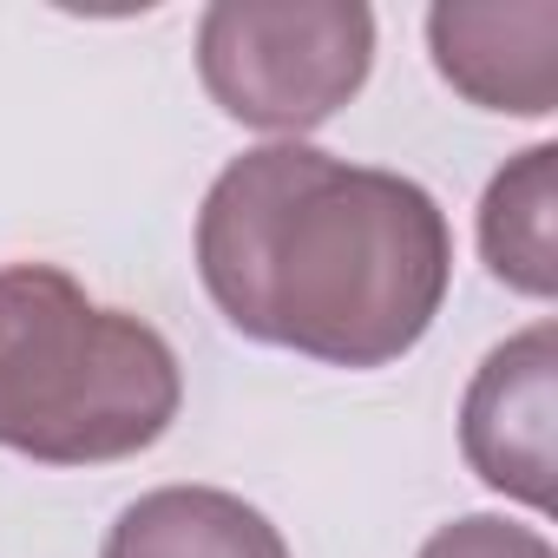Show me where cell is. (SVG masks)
<instances>
[{"label": "cell", "instance_id": "5b68a950", "mask_svg": "<svg viewBox=\"0 0 558 558\" xmlns=\"http://www.w3.org/2000/svg\"><path fill=\"white\" fill-rule=\"evenodd\" d=\"M427 47L440 80L512 119H545L558 106V0H506V8H434Z\"/></svg>", "mask_w": 558, "mask_h": 558}, {"label": "cell", "instance_id": "277c9868", "mask_svg": "<svg viewBox=\"0 0 558 558\" xmlns=\"http://www.w3.org/2000/svg\"><path fill=\"white\" fill-rule=\"evenodd\" d=\"M551 381H558V329L532 323L525 336L499 342L466 401H460V447L466 466L532 512L551 506Z\"/></svg>", "mask_w": 558, "mask_h": 558}, {"label": "cell", "instance_id": "ba28073f", "mask_svg": "<svg viewBox=\"0 0 558 558\" xmlns=\"http://www.w3.org/2000/svg\"><path fill=\"white\" fill-rule=\"evenodd\" d=\"M421 558H558V551H551L545 532H532V525H512V519L473 512V519L440 525V532L421 545Z\"/></svg>", "mask_w": 558, "mask_h": 558}, {"label": "cell", "instance_id": "52a82bcc", "mask_svg": "<svg viewBox=\"0 0 558 558\" xmlns=\"http://www.w3.org/2000/svg\"><path fill=\"white\" fill-rule=\"evenodd\" d=\"M480 256L519 296L558 290V145L519 151L480 197Z\"/></svg>", "mask_w": 558, "mask_h": 558}, {"label": "cell", "instance_id": "3957f363", "mask_svg": "<svg viewBox=\"0 0 558 558\" xmlns=\"http://www.w3.org/2000/svg\"><path fill=\"white\" fill-rule=\"evenodd\" d=\"M375 66V14L362 0H217L197 27L204 93L256 132L329 125Z\"/></svg>", "mask_w": 558, "mask_h": 558}, {"label": "cell", "instance_id": "6da1fadb", "mask_svg": "<svg viewBox=\"0 0 558 558\" xmlns=\"http://www.w3.org/2000/svg\"><path fill=\"white\" fill-rule=\"evenodd\" d=\"M197 276L250 342L388 368L447 303L453 236L414 178L290 138L217 171L197 210Z\"/></svg>", "mask_w": 558, "mask_h": 558}, {"label": "cell", "instance_id": "8992f818", "mask_svg": "<svg viewBox=\"0 0 558 558\" xmlns=\"http://www.w3.org/2000/svg\"><path fill=\"white\" fill-rule=\"evenodd\" d=\"M99 558H290V545L223 486H158L112 519Z\"/></svg>", "mask_w": 558, "mask_h": 558}, {"label": "cell", "instance_id": "7a4b0ae2", "mask_svg": "<svg viewBox=\"0 0 558 558\" xmlns=\"http://www.w3.org/2000/svg\"><path fill=\"white\" fill-rule=\"evenodd\" d=\"M184 401L171 342L99 310L66 269H0V447L47 466H106L145 453Z\"/></svg>", "mask_w": 558, "mask_h": 558}]
</instances>
